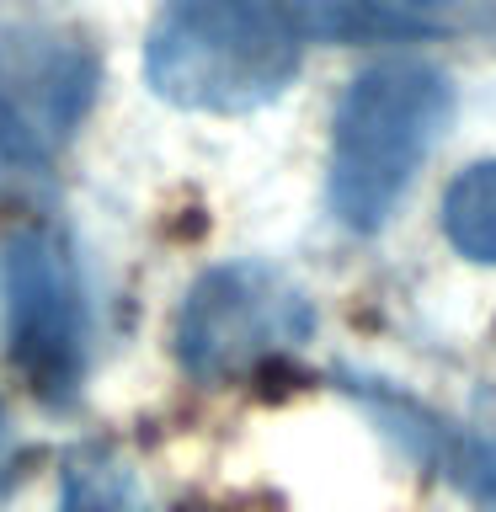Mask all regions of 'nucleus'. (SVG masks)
Instances as JSON below:
<instances>
[{
    "instance_id": "6",
    "label": "nucleus",
    "mask_w": 496,
    "mask_h": 512,
    "mask_svg": "<svg viewBox=\"0 0 496 512\" xmlns=\"http://www.w3.org/2000/svg\"><path fill=\"white\" fill-rule=\"evenodd\" d=\"M310 32H470L486 38L491 32V6L486 0H304Z\"/></svg>"
},
{
    "instance_id": "3",
    "label": "nucleus",
    "mask_w": 496,
    "mask_h": 512,
    "mask_svg": "<svg viewBox=\"0 0 496 512\" xmlns=\"http://www.w3.org/2000/svg\"><path fill=\"white\" fill-rule=\"evenodd\" d=\"M315 336L310 294L267 262L208 267L176 310V363L198 384H235Z\"/></svg>"
},
{
    "instance_id": "9",
    "label": "nucleus",
    "mask_w": 496,
    "mask_h": 512,
    "mask_svg": "<svg viewBox=\"0 0 496 512\" xmlns=\"http://www.w3.org/2000/svg\"><path fill=\"white\" fill-rule=\"evenodd\" d=\"M0 171H6V160H0Z\"/></svg>"
},
{
    "instance_id": "7",
    "label": "nucleus",
    "mask_w": 496,
    "mask_h": 512,
    "mask_svg": "<svg viewBox=\"0 0 496 512\" xmlns=\"http://www.w3.org/2000/svg\"><path fill=\"white\" fill-rule=\"evenodd\" d=\"M59 512H155V507L134 464L96 443L70 454V464H64Z\"/></svg>"
},
{
    "instance_id": "1",
    "label": "nucleus",
    "mask_w": 496,
    "mask_h": 512,
    "mask_svg": "<svg viewBox=\"0 0 496 512\" xmlns=\"http://www.w3.org/2000/svg\"><path fill=\"white\" fill-rule=\"evenodd\" d=\"M304 0H166L144 38V80L182 112H256L294 86Z\"/></svg>"
},
{
    "instance_id": "2",
    "label": "nucleus",
    "mask_w": 496,
    "mask_h": 512,
    "mask_svg": "<svg viewBox=\"0 0 496 512\" xmlns=\"http://www.w3.org/2000/svg\"><path fill=\"white\" fill-rule=\"evenodd\" d=\"M454 86L422 59H379L347 86L331 128V214L379 230L448 128Z\"/></svg>"
},
{
    "instance_id": "4",
    "label": "nucleus",
    "mask_w": 496,
    "mask_h": 512,
    "mask_svg": "<svg viewBox=\"0 0 496 512\" xmlns=\"http://www.w3.org/2000/svg\"><path fill=\"white\" fill-rule=\"evenodd\" d=\"M0 299H6V358L43 406H70L86 384L91 320L70 246L27 224L0 246Z\"/></svg>"
},
{
    "instance_id": "8",
    "label": "nucleus",
    "mask_w": 496,
    "mask_h": 512,
    "mask_svg": "<svg viewBox=\"0 0 496 512\" xmlns=\"http://www.w3.org/2000/svg\"><path fill=\"white\" fill-rule=\"evenodd\" d=\"M443 230L470 262L496 267V160H480V166H470L448 187Z\"/></svg>"
},
{
    "instance_id": "5",
    "label": "nucleus",
    "mask_w": 496,
    "mask_h": 512,
    "mask_svg": "<svg viewBox=\"0 0 496 512\" xmlns=\"http://www.w3.org/2000/svg\"><path fill=\"white\" fill-rule=\"evenodd\" d=\"M102 91V59L70 27H0V160L6 171H43L86 123Z\"/></svg>"
}]
</instances>
